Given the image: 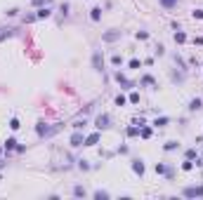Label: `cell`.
<instances>
[{"mask_svg":"<svg viewBox=\"0 0 203 200\" xmlns=\"http://www.w3.org/2000/svg\"><path fill=\"white\" fill-rule=\"evenodd\" d=\"M182 195H184V198H196V195H203V186H189V188H184V191H182Z\"/></svg>","mask_w":203,"mask_h":200,"instance_id":"cell-1","label":"cell"},{"mask_svg":"<svg viewBox=\"0 0 203 200\" xmlns=\"http://www.w3.org/2000/svg\"><path fill=\"white\" fill-rule=\"evenodd\" d=\"M9 127H12V129H19L21 125H19V120H17V118H12V120H9Z\"/></svg>","mask_w":203,"mask_h":200,"instance_id":"cell-24","label":"cell"},{"mask_svg":"<svg viewBox=\"0 0 203 200\" xmlns=\"http://www.w3.org/2000/svg\"><path fill=\"white\" fill-rule=\"evenodd\" d=\"M158 2H161V7L172 9V7H177V2H179V0H158Z\"/></svg>","mask_w":203,"mask_h":200,"instance_id":"cell-10","label":"cell"},{"mask_svg":"<svg viewBox=\"0 0 203 200\" xmlns=\"http://www.w3.org/2000/svg\"><path fill=\"white\" fill-rule=\"evenodd\" d=\"M83 141H85V139H83L80 132H73V134H71V146H80Z\"/></svg>","mask_w":203,"mask_h":200,"instance_id":"cell-6","label":"cell"},{"mask_svg":"<svg viewBox=\"0 0 203 200\" xmlns=\"http://www.w3.org/2000/svg\"><path fill=\"white\" fill-rule=\"evenodd\" d=\"M111 64H114V66H121V64H123L121 54H114V57H111Z\"/></svg>","mask_w":203,"mask_h":200,"instance_id":"cell-19","label":"cell"},{"mask_svg":"<svg viewBox=\"0 0 203 200\" xmlns=\"http://www.w3.org/2000/svg\"><path fill=\"white\" fill-rule=\"evenodd\" d=\"M156 172L158 174H168V170H165V165H156Z\"/></svg>","mask_w":203,"mask_h":200,"instance_id":"cell-30","label":"cell"},{"mask_svg":"<svg viewBox=\"0 0 203 200\" xmlns=\"http://www.w3.org/2000/svg\"><path fill=\"white\" fill-rule=\"evenodd\" d=\"M132 170H135V174H140V177H142V174H144V163H142V160H135Z\"/></svg>","mask_w":203,"mask_h":200,"instance_id":"cell-9","label":"cell"},{"mask_svg":"<svg viewBox=\"0 0 203 200\" xmlns=\"http://www.w3.org/2000/svg\"><path fill=\"white\" fill-rule=\"evenodd\" d=\"M130 101H132V104H137V101H140V94H137V92H132V94H130Z\"/></svg>","mask_w":203,"mask_h":200,"instance_id":"cell-32","label":"cell"},{"mask_svg":"<svg viewBox=\"0 0 203 200\" xmlns=\"http://www.w3.org/2000/svg\"><path fill=\"white\" fill-rule=\"evenodd\" d=\"M125 104H128V99H125L123 94H118V97H116V106H125Z\"/></svg>","mask_w":203,"mask_h":200,"instance_id":"cell-18","label":"cell"},{"mask_svg":"<svg viewBox=\"0 0 203 200\" xmlns=\"http://www.w3.org/2000/svg\"><path fill=\"white\" fill-rule=\"evenodd\" d=\"M90 19H92V21H99V19H102V7H92L90 9Z\"/></svg>","mask_w":203,"mask_h":200,"instance_id":"cell-8","label":"cell"},{"mask_svg":"<svg viewBox=\"0 0 203 200\" xmlns=\"http://www.w3.org/2000/svg\"><path fill=\"white\" fill-rule=\"evenodd\" d=\"M187 158H189V160H194V158H196V148H189V151H187Z\"/></svg>","mask_w":203,"mask_h":200,"instance_id":"cell-29","label":"cell"},{"mask_svg":"<svg viewBox=\"0 0 203 200\" xmlns=\"http://www.w3.org/2000/svg\"><path fill=\"white\" fill-rule=\"evenodd\" d=\"M191 17H194V19H203V9H194Z\"/></svg>","mask_w":203,"mask_h":200,"instance_id":"cell-26","label":"cell"},{"mask_svg":"<svg viewBox=\"0 0 203 200\" xmlns=\"http://www.w3.org/2000/svg\"><path fill=\"white\" fill-rule=\"evenodd\" d=\"M140 136H142V139H149V136H151V129L149 127H142L140 129Z\"/></svg>","mask_w":203,"mask_h":200,"instance_id":"cell-17","label":"cell"},{"mask_svg":"<svg viewBox=\"0 0 203 200\" xmlns=\"http://www.w3.org/2000/svg\"><path fill=\"white\" fill-rule=\"evenodd\" d=\"M201 106H203L201 99H191V101H189V111H198Z\"/></svg>","mask_w":203,"mask_h":200,"instance_id":"cell-12","label":"cell"},{"mask_svg":"<svg viewBox=\"0 0 203 200\" xmlns=\"http://www.w3.org/2000/svg\"><path fill=\"white\" fill-rule=\"evenodd\" d=\"M163 148H165V151H175V148H177V141H168Z\"/></svg>","mask_w":203,"mask_h":200,"instance_id":"cell-22","label":"cell"},{"mask_svg":"<svg viewBox=\"0 0 203 200\" xmlns=\"http://www.w3.org/2000/svg\"><path fill=\"white\" fill-rule=\"evenodd\" d=\"M128 66H130V68H140L142 61H140V59H130V64H128Z\"/></svg>","mask_w":203,"mask_h":200,"instance_id":"cell-21","label":"cell"},{"mask_svg":"<svg viewBox=\"0 0 203 200\" xmlns=\"http://www.w3.org/2000/svg\"><path fill=\"white\" fill-rule=\"evenodd\" d=\"M116 80H118V82H121V85H123V87H125V90H130V87H132V82H130V80H128V78H125V75H123V73H121V71H118V73H116Z\"/></svg>","mask_w":203,"mask_h":200,"instance_id":"cell-5","label":"cell"},{"mask_svg":"<svg viewBox=\"0 0 203 200\" xmlns=\"http://www.w3.org/2000/svg\"><path fill=\"white\" fill-rule=\"evenodd\" d=\"M168 122H170V120L165 118V116H163V118H156V122H154V125H156V127H165Z\"/></svg>","mask_w":203,"mask_h":200,"instance_id":"cell-15","label":"cell"},{"mask_svg":"<svg viewBox=\"0 0 203 200\" xmlns=\"http://www.w3.org/2000/svg\"><path fill=\"white\" fill-rule=\"evenodd\" d=\"M92 64H95V71H104V57L99 52H95L92 54Z\"/></svg>","mask_w":203,"mask_h":200,"instance_id":"cell-4","label":"cell"},{"mask_svg":"<svg viewBox=\"0 0 203 200\" xmlns=\"http://www.w3.org/2000/svg\"><path fill=\"white\" fill-rule=\"evenodd\" d=\"M147 38H149L147 31H137V40H147Z\"/></svg>","mask_w":203,"mask_h":200,"instance_id":"cell-23","label":"cell"},{"mask_svg":"<svg viewBox=\"0 0 203 200\" xmlns=\"http://www.w3.org/2000/svg\"><path fill=\"white\" fill-rule=\"evenodd\" d=\"M95 198H97V200H102V198H109V193H106V191H97V193H95Z\"/></svg>","mask_w":203,"mask_h":200,"instance_id":"cell-27","label":"cell"},{"mask_svg":"<svg viewBox=\"0 0 203 200\" xmlns=\"http://www.w3.org/2000/svg\"><path fill=\"white\" fill-rule=\"evenodd\" d=\"M121 36H123V31H118V28H114V31H106L104 36H102V40H104V43H114V40H118Z\"/></svg>","mask_w":203,"mask_h":200,"instance_id":"cell-2","label":"cell"},{"mask_svg":"<svg viewBox=\"0 0 203 200\" xmlns=\"http://www.w3.org/2000/svg\"><path fill=\"white\" fill-rule=\"evenodd\" d=\"M73 195L76 198H85V188L83 186H73Z\"/></svg>","mask_w":203,"mask_h":200,"instance_id":"cell-14","label":"cell"},{"mask_svg":"<svg viewBox=\"0 0 203 200\" xmlns=\"http://www.w3.org/2000/svg\"><path fill=\"white\" fill-rule=\"evenodd\" d=\"M33 19H38V17H35V14H26V17H24V21H26V24H31Z\"/></svg>","mask_w":203,"mask_h":200,"instance_id":"cell-33","label":"cell"},{"mask_svg":"<svg viewBox=\"0 0 203 200\" xmlns=\"http://www.w3.org/2000/svg\"><path fill=\"white\" fill-rule=\"evenodd\" d=\"M99 141V132H95V134H90L88 139H85V141H83V146H95Z\"/></svg>","mask_w":203,"mask_h":200,"instance_id":"cell-7","label":"cell"},{"mask_svg":"<svg viewBox=\"0 0 203 200\" xmlns=\"http://www.w3.org/2000/svg\"><path fill=\"white\" fill-rule=\"evenodd\" d=\"M142 85H156V82H154L151 75H144V78H142Z\"/></svg>","mask_w":203,"mask_h":200,"instance_id":"cell-20","label":"cell"},{"mask_svg":"<svg viewBox=\"0 0 203 200\" xmlns=\"http://www.w3.org/2000/svg\"><path fill=\"white\" fill-rule=\"evenodd\" d=\"M50 14H52V9H50V7H43V9H38V12H35V17H38V19H47Z\"/></svg>","mask_w":203,"mask_h":200,"instance_id":"cell-11","label":"cell"},{"mask_svg":"<svg viewBox=\"0 0 203 200\" xmlns=\"http://www.w3.org/2000/svg\"><path fill=\"white\" fill-rule=\"evenodd\" d=\"M31 2H33L35 7H38V5H50V0H31Z\"/></svg>","mask_w":203,"mask_h":200,"instance_id":"cell-31","label":"cell"},{"mask_svg":"<svg viewBox=\"0 0 203 200\" xmlns=\"http://www.w3.org/2000/svg\"><path fill=\"white\" fill-rule=\"evenodd\" d=\"M175 43H177V45H182V43H187V33H182V31H177V33H175Z\"/></svg>","mask_w":203,"mask_h":200,"instance_id":"cell-13","label":"cell"},{"mask_svg":"<svg viewBox=\"0 0 203 200\" xmlns=\"http://www.w3.org/2000/svg\"><path fill=\"white\" fill-rule=\"evenodd\" d=\"M191 167H194V165H191V160H189V158H187V160H184V165H182V170H187V172H189V170H191Z\"/></svg>","mask_w":203,"mask_h":200,"instance_id":"cell-28","label":"cell"},{"mask_svg":"<svg viewBox=\"0 0 203 200\" xmlns=\"http://www.w3.org/2000/svg\"><path fill=\"white\" fill-rule=\"evenodd\" d=\"M109 122H111V118H109V116H97V120H95V125H97V129H106L109 127Z\"/></svg>","mask_w":203,"mask_h":200,"instance_id":"cell-3","label":"cell"},{"mask_svg":"<svg viewBox=\"0 0 203 200\" xmlns=\"http://www.w3.org/2000/svg\"><path fill=\"white\" fill-rule=\"evenodd\" d=\"M14 146H17V139H14V136H9L7 141H5V148H7V151H12Z\"/></svg>","mask_w":203,"mask_h":200,"instance_id":"cell-16","label":"cell"},{"mask_svg":"<svg viewBox=\"0 0 203 200\" xmlns=\"http://www.w3.org/2000/svg\"><path fill=\"white\" fill-rule=\"evenodd\" d=\"M137 134H140V129H137V127H128V136H137Z\"/></svg>","mask_w":203,"mask_h":200,"instance_id":"cell-25","label":"cell"}]
</instances>
